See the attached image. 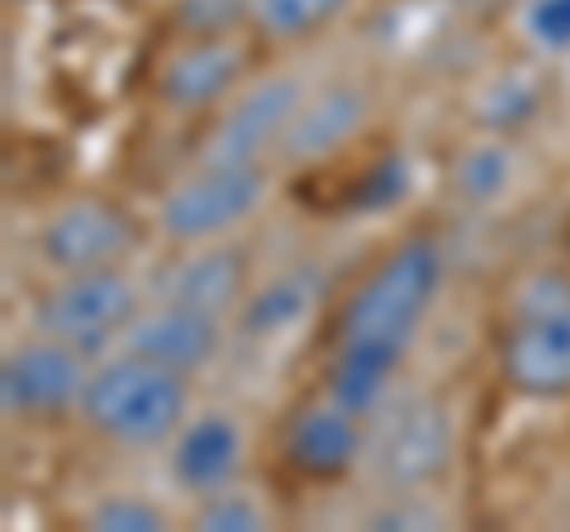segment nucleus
Segmentation results:
<instances>
[{"instance_id": "nucleus-26", "label": "nucleus", "mask_w": 570, "mask_h": 532, "mask_svg": "<svg viewBox=\"0 0 570 532\" xmlns=\"http://www.w3.org/2000/svg\"><path fill=\"white\" fill-rule=\"evenodd\" d=\"M371 528H442V513L433 509V504H423L419 494H390V504L385 509H376L366 519Z\"/></svg>"}, {"instance_id": "nucleus-25", "label": "nucleus", "mask_w": 570, "mask_h": 532, "mask_svg": "<svg viewBox=\"0 0 570 532\" xmlns=\"http://www.w3.org/2000/svg\"><path fill=\"white\" fill-rule=\"evenodd\" d=\"M528 33L551 52L570 48V0H532L528 6Z\"/></svg>"}, {"instance_id": "nucleus-21", "label": "nucleus", "mask_w": 570, "mask_h": 532, "mask_svg": "<svg viewBox=\"0 0 570 532\" xmlns=\"http://www.w3.org/2000/svg\"><path fill=\"white\" fill-rule=\"evenodd\" d=\"M171 24L181 39H224L247 24V0H176Z\"/></svg>"}, {"instance_id": "nucleus-17", "label": "nucleus", "mask_w": 570, "mask_h": 532, "mask_svg": "<svg viewBox=\"0 0 570 532\" xmlns=\"http://www.w3.org/2000/svg\"><path fill=\"white\" fill-rule=\"evenodd\" d=\"M352 0H247V24L272 43H299L328 29Z\"/></svg>"}, {"instance_id": "nucleus-14", "label": "nucleus", "mask_w": 570, "mask_h": 532, "mask_svg": "<svg viewBox=\"0 0 570 532\" xmlns=\"http://www.w3.org/2000/svg\"><path fill=\"white\" fill-rule=\"evenodd\" d=\"M153 299L228 318L247 299V257L224 243L186 247V257H176L153 276Z\"/></svg>"}, {"instance_id": "nucleus-15", "label": "nucleus", "mask_w": 570, "mask_h": 532, "mask_svg": "<svg viewBox=\"0 0 570 532\" xmlns=\"http://www.w3.org/2000/svg\"><path fill=\"white\" fill-rule=\"evenodd\" d=\"M366 119H371V91H362L352 81H333L295 110L276 152L285 167H314L324 157H333L337 148H347L362 134Z\"/></svg>"}, {"instance_id": "nucleus-20", "label": "nucleus", "mask_w": 570, "mask_h": 532, "mask_svg": "<svg viewBox=\"0 0 570 532\" xmlns=\"http://www.w3.org/2000/svg\"><path fill=\"white\" fill-rule=\"evenodd\" d=\"M190 528H200V532H262L266 513H262V504L247 490L224 485V490L205 494V500H195Z\"/></svg>"}, {"instance_id": "nucleus-9", "label": "nucleus", "mask_w": 570, "mask_h": 532, "mask_svg": "<svg viewBox=\"0 0 570 532\" xmlns=\"http://www.w3.org/2000/svg\"><path fill=\"white\" fill-rule=\"evenodd\" d=\"M134 243H138L134 219L115 200H105V195H77V200L58 205L39 224V238H33L39 262L52 276L119 266L134 253Z\"/></svg>"}, {"instance_id": "nucleus-24", "label": "nucleus", "mask_w": 570, "mask_h": 532, "mask_svg": "<svg viewBox=\"0 0 570 532\" xmlns=\"http://www.w3.org/2000/svg\"><path fill=\"white\" fill-rule=\"evenodd\" d=\"M404 190H409V167H404V157L390 152L362 176V186H356V195H352V209L376 215V209H390L395 200H404Z\"/></svg>"}, {"instance_id": "nucleus-23", "label": "nucleus", "mask_w": 570, "mask_h": 532, "mask_svg": "<svg viewBox=\"0 0 570 532\" xmlns=\"http://www.w3.org/2000/svg\"><path fill=\"white\" fill-rule=\"evenodd\" d=\"M532 110H538V86L528 77H504L480 100V119H485L490 129H513V124L532 119Z\"/></svg>"}, {"instance_id": "nucleus-12", "label": "nucleus", "mask_w": 570, "mask_h": 532, "mask_svg": "<svg viewBox=\"0 0 570 532\" xmlns=\"http://www.w3.org/2000/svg\"><path fill=\"white\" fill-rule=\"evenodd\" d=\"M119 347L163 371H176V376H195V371H205L219 357L224 318L186 305H167V299H148L134 314V324L124 328Z\"/></svg>"}, {"instance_id": "nucleus-19", "label": "nucleus", "mask_w": 570, "mask_h": 532, "mask_svg": "<svg viewBox=\"0 0 570 532\" xmlns=\"http://www.w3.org/2000/svg\"><path fill=\"white\" fill-rule=\"evenodd\" d=\"M309 309V286L299 276H276L266 286L247 290V299L238 305V324L253 338H276V333L295 328Z\"/></svg>"}, {"instance_id": "nucleus-2", "label": "nucleus", "mask_w": 570, "mask_h": 532, "mask_svg": "<svg viewBox=\"0 0 570 532\" xmlns=\"http://www.w3.org/2000/svg\"><path fill=\"white\" fill-rule=\"evenodd\" d=\"M77 414L110 447L124 452L167 447L176 428L190 418V385L176 371L142 362L134 352H119V357L91 371Z\"/></svg>"}, {"instance_id": "nucleus-7", "label": "nucleus", "mask_w": 570, "mask_h": 532, "mask_svg": "<svg viewBox=\"0 0 570 532\" xmlns=\"http://www.w3.org/2000/svg\"><path fill=\"white\" fill-rule=\"evenodd\" d=\"M86 381H91V366H86L81 347L48 338V333H33L29 343L6 352L0 410H6V418H20V423H58L81 410Z\"/></svg>"}, {"instance_id": "nucleus-11", "label": "nucleus", "mask_w": 570, "mask_h": 532, "mask_svg": "<svg viewBox=\"0 0 570 532\" xmlns=\"http://www.w3.org/2000/svg\"><path fill=\"white\" fill-rule=\"evenodd\" d=\"M285 466L305 481H343V475L366 456V418L352 414L333 395L299 404L281 433Z\"/></svg>"}, {"instance_id": "nucleus-22", "label": "nucleus", "mask_w": 570, "mask_h": 532, "mask_svg": "<svg viewBox=\"0 0 570 532\" xmlns=\"http://www.w3.org/2000/svg\"><path fill=\"white\" fill-rule=\"evenodd\" d=\"M86 528H96V532H163L167 513L153 500H138V494H105V500L86 513Z\"/></svg>"}, {"instance_id": "nucleus-8", "label": "nucleus", "mask_w": 570, "mask_h": 532, "mask_svg": "<svg viewBox=\"0 0 570 532\" xmlns=\"http://www.w3.org/2000/svg\"><path fill=\"white\" fill-rule=\"evenodd\" d=\"M305 105V81L299 77H257L247 91L228 100V110L214 119V129L200 138L195 167H253L266 152L281 148V134L291 129L295 110Z\"/></svg>"}, {"instance_id": "nucleus-1", "label": "nucleus", "mask_w": 570, "mask_h": 532, "mask_svg": "<svg viewBox=\"0 0 570 532\" xmlns=\"http://www.w3.org/2000/svg\"><path fill=\"white\" fill-rule=\"evenodd\" d=\"M442 272L448 262L433 238H400L343 299L333 343H390L409 352L442 290Z\"/></svg>"}, {"instance_id": "nucleus-6", "label": "nucleus", "mask_w": 570, "mask_h": 532, "mask_svg": "<svg viewBox=\"0 0 570 532\" xmlns=\"http://www.w3.org/2000/svg\"><path fill=\"white\" fill-rule=\"evenodd\" d=\"M266 171L253 167H195L157 200V234L176 247L219 243L266 205Z\"/></svg>"}, {"instance_id": "nucleus-3", "label": "nucleus", "mask_w": 570, "mask_h": 532, "mask_svg": "<svg viewBox=\"0 0 570 532\" xmlns=\"http://www.w3.org/2000/svg\"><path fill=\"white\" fill-rule=\"evenodd\" d=\"M499 371L528 400H570V276L532 272L509 290Z\"/></svg>"}, {"instance_id": "nucleus-18", "label": "nucleus", "mask_w": 570, "mask_h": 532, "mask_svg": "<svg viewBox=\"0 0 570 532\" xmlns=\"http://www.w3.org/2000/svg\"><path fill=\"white\" fill-rule=\"evenodd\" d=\"M513 181V148L504 138H480L452 162V186L466 205H494Z\"/></svg>"}, {"instance_id": "nucleus-5", "label": "nucleus", "mask_w": 570, "mask_h": 532, "mask_svg": "<svg viewBox=\"0 0 570 532\" xmlns=\"http://www.w3.org/2000/svg\"><path fill=\"white\" fill-rule=\"evenodd\" d=\"M142 309V290L124 276V266H100V272H67L48 290H39L29 309L33 333L62 338L81 352H100L124 338Z\"/></svg>"}, {"instance_id": "nucleus-16", "label": "nucleus", "mask_w": 570, "mask_h": 532, "mask_svg": "<svg viewBox=\"0 0 570 532\" xmlns=\"http://www.w3.org/2000/svg\"><path fill=\"white\" fill-rule=\"evenodd\" d=\"M404 357L409 352L390 347V343H333L324 395L347 404L352 414L371 418L390 395H395V371L404 366Z\"/></svg>"}, {"instance_id": "nucleus-13", "label": "nucleus", "mask_w": 570, "mask_h": 532, "mask_svg": "<svg viewBox=\"0 0 570 532\" xmlns=\"http://www.w3.org/2000/svg\"><path fill=\"white\" fill-rule=\"evenodd\" d=\"M243 452H247V442H243V428L234 414H224V410L190 414L181 428H176V437L167 442V475L181 494L205 500V494L238 481Z\"/></svg>"}, {"instance_id": "nucleus-10", "label": "nucleus", "mask_w": 570, "mask_h": 532, "mask_svg": "<svg viewBox=\"0 0 570 532\" xmlns=\"http://www.w3.org/2000/svg\"><path fill=\"white\" fill-rule=\"evenodd\" d=\"M243 77H247V48L234 33H224V39H186L157 67L153 96L176 115H200L234 100Z\"/></svg>"}, {"instance_id": "nucleus-4", "label": "nucleus", "mask_w": 570, "mask_h": 532, "mask_svg": "<svg viewBox=\"0 0 570 532\" xmlns=\"http://www.w3.org/2000/svg\"><path fill=\"white\" fill-rule=\"evenodd\" d=\"M366 471L385 494H423L448 475L456 456V428L448 404L433 395H390L366 418Z\"/></svg>"}]
</instances>
